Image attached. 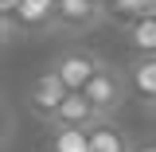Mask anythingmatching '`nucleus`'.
Here are the masks:
<instances>
[{"instance_id":"obj_1","label":"nucleus","mask_w":156,"mask_h":152,"mask_svg":"<svg viewBox=\"0 0 156 152\" xmlns=\"http://www.w3.org/2000/svg\"><path fill=\"white\" fill-rule=\"evenodd\" d=\"M82 94L90 97V105L101 113V121H113V117L125 109L133 86H129V74H125V70H117L113 62H105V66L90 78V86H86Z\"/></svg>"},{"instance_id":"obj_2","label":"nucleus","mask_w":156,"mask_h":152,"mask_svg":"<svg viewBox=\"0 0 156 152\" xmlns=\"http://www.w3.org/2000/svg\"><path fill=\"white\" fill-rule=\"evenodd\" d=\"M105 66V58L98 55V51H86V47H66V51H58L51 58V70H55L62 82H66V90H86L90 86V78L98 74Z\"/></svg>"},{"instance_id":"obj_3","label":"nucleus","mask_w":156,"mask_h":152,"mask_svg":"<svg viewBox=\"0 0 156 152\" xmlns=\"http://www.w3.org/2000/svg\"><path fill=\"white\" fill-rule=\"evenodd\" d=\"M101 19H105L101 0H55L51 27L62 31V35H82V31H94Z\"/></svg>"},{"instance_id":"obj_4","label":"nucleus","mask_w":156,"mask_h":152,"mask_svg":"<svg viewBox=\"0 0 156 152\" xmlns=\"http://www.w3.org/2000/svg\"><path fill=\"white\" fill-rule=\"evenodd\" d=\"M66 94H74V90H66V82L47 66L43 74H35L31 82H27V90H23V105H27L39 121H51L55 109L66 101Z\"/></svg>"},{"instance_id":"obj_5","label":"nucleus","mask_w":156,"mask_h":152,"mask_svg":"<svg viewBox=\"0 0 156 152\" xmlns=\"http://www.w3.org/2000/svg\"><path fill=\"white\" fill-rule=\"evenodd\" d=\"M47 125H74V129H94V125H101V113L90 105V97L78 90V94H66V101L55 109V117H51Z\"/></svg>"},{"instance_id":"obj_6","label":"nucleus","mask_w":156,"mask_h":152,"mask_svg":"<svg viewBox=\"0 0 156 152\" xmlns=\"http://www.w3.org/2000/svg\"><path fill=\"white\" fill-rule=\"evenodd\" d=\"M125 74H129V86H133V94L148 105L156 101V55H133L129 58V66H125Z\"/></svg>"},{"instance_id":"obj_7","label":"nucleus","mask_w":156,"mask_h":152,"mask_svg":"<svg viewBox=\"0 0 156 152\" xmlns=\"http://www.w3.org/2000/svg\"><path fill=\"white\" fill-rule=\"evenodd\" d=\"M125 43L133 47V55H156V12H144V16L129 19Z\"/></svg>"},{"instance_id":"obj_8","label":"nucleus","mask_w":156,"mask_h":152,"mask_svg":"<svg viewBox=\"0 0 156 152\" xmlns=\"http://www.w3.org/2000/svg\"><path fill=\"white\" fill-rule=\"evenodd\" d=\"M90 152H136V148H133V136L121 125L101 121V125L90 129Z\"/></svg>"},{"instance_id":"obj_9","label":"nucleus","mask_w":156,"mask_h":152,"mask_svg":"<svg viewBox=\"0 0 156 152\" xmlns=\"http://www.w3.org/2000/svg\"><path fill=\"white\" fill-rule=\"evenodd\" d=\"M47 152H90V129H74V125H51Z\"/></svg>"},{"instance_id":"obj_10","label":"nucleus","mask_w":156,"mask_h":152,"mask_svg":"<svg viewBox=\"0 0 156 152\" xmlns=\"http://www.w3.org/2000/svg\"><path fill=\"white\" fill-rule=\"evenodd\" d=\"M144 117H148V121L156 125V101H148V105H144Z\"/></svg>"}]
</instances>
